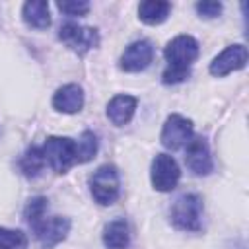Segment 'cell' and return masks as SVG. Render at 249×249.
I'll list each match as a JSON object with an SVG mask.
<instances>
[{
	"mask_svg": "<svg viewBox=\"0 0 249 249\" xmlns=\"http://www.w3.org/2000/svg\"><path fill=\"white\" fill-rule=\"evenodd\" d=\"M45 154H43V148L39 146H31L25 150V154L21 156V161H19V167L23 171L25 177L29 179H35L37 175H41V171L45 169Z\"/></svg>",
	"mask_w": 249,
	"mask_h": 249,
	"instance_id": "obj_17",
	"label": "cell"
},
{
	"mask_svg": "<svg viewBox=\"0 0 249 249\" xmlns=\"http://www.w3.org/2000/svg\"><path fill=\"white\" fill-rule=\"evenodd\" d=\"M163 56L169 62V68L189 70V66L198 56V43L191 35H177L175 39H171L167 43Z\"/></svg>",
	"mask_w": 249,
	"mask_h": 249,
	"instance_id": "obj_4",
	"label": "cell"
},
{
	"mask_svg": "<svg viewBox=\"0 0 249 249\" xmlns=\"http://www.w3.org/2000/svg\"><path fill=\"white\" fill-rule=\"evenodd\" d=\"M58 39L80 56L99 45L97 29L84 27V25H78V23H64L58 31Z\"/></svg>",
	"mask_w": 249,
	"mask_h": 249,
	"instance_id": "obj_5",
	"label": "cell"
},
{
	"mask_svg": "<svg viewBox=\"0 0 249 249\" xmlns=\"http://www.w3.org/2000/svg\"><path fill=\"white\" fill-rule=\"evenodd\" d=\"M169 12H171V4L161 2V0H146L138 6V18L148 25L163 23L167 19Z\"/></svg>",
	"mask_w": 249,
	"mask_h": 249,
	"instance_id": "obj_16",
	"label": "cell"
},
{
	"mask_svg": "<svg viewBox=\"0 0 249 249\" xmlns=\"http://www.w3.org/2000/svg\"><path fill=\"white\" fill-rule=\"evenodd\" d=\"M21 18L27 25L35 29H47L51 25V12H49V2L45 0H31L25 2L21 8Z\"/></svg>",
	"mask_w": 249,
	"mask_h": 249,
	"instance_id": "obj_14",
	"label": "cell"
},
{
	"mask_svg": "<svg viewBox=\"0 0 249 249\" xmlns=\"http://www.w3.org/2000/svg\"><path fill=\"white\" fill-rule=\"evenodd\" d=\"M43 154L53 171L66 173L76 163V142L68 136H49L43 144Z\"/></svg>",
	"mask_w": 249,
	"mask_h": 249,
	"instance_id": "obj_2",
	"label": "cell"
},
{
	"mask_svg": "<svg viewBox=\"0 0 249 249\" xmlns=\"http://www.w3.org/2000/svg\"><path fill=\"white\" fill-rule=\"evenodd\" d=\"M179 177H181V169H179L177 161L169 154H156V158L152 161V171H150L154 189L167 193V191L175 189V185L179 183Z\"/></svg>",
	"mask_w": 249,
	"mask_h": 249,
	"instance_id": "obj_6",
	"label": "cell"
},
{
	"mask_svg": "<svg viewBox=\"0 0 249 249\" xmlns=\"http://www.w3.org/2000/svg\"><path fill=\"white\" fill-rule=\"evenodd\" d=\"M171 224L183 231H198L202 228V200L195 193L181 195L171 206Z\"/></svg>",
	"mask_w": 249,
	"mask_h": 249,
	"instance_id": "obj_1",
	"label": "cell"
},
{
	"mask_svg": "<svg viewBox=\"0 0 249 249\" xmlns=\"http://www.w3.org/2000/svg\"><path fill=\"white\" fill-rule=\"evenodd\" d=\"M193 138V121L183 115H169L161 128V144L167 150H179Z\"/></svg>",
	"mask_w": 249,
	"mask_h": 249,
	"instance_id": "obj_7",
	"label": "cell"
},
{
	"mask_svg": "<svg viewBox=\"0 0 249 249\" xmlns=\"http://www.w3.org/2000/svg\"><path fill=\"white\" fill-rule=\"evenodd\" d=\"M56 6L66 16H86L89 12V2H86V0H78V2L76 0L74 2L66 0V2H58Z\"/></svg>",
	"mask_w": 249,
	"mask_h": 249,
	"instance_id": "obj_21",
	"label": "cell"
},
{
	"mask_svg": "<svg viewBox=\"0 0 249 249\" xmlns=\"http://www.w3.org/2000/svg\"><path fill=\"white\" fill-rule=\"evenodd\" d=\"M152 58H154V47H152V43L146 41V39H140V41L130 43L124 49V53H123V56L119 60V66L124 72H140V70H144V68L150 66Z\"/></svg>",
	"mask_w": 249,
	"mask_h": 249,
	"instance_id": "obj_9",
	"label": "cell"
},
{
	"mask_svg": "<svg viewBox=\"0 0 249 249\" xmlns=\"http://www.w3.org/2000/svg\"><path fill=\"white\" fill-rule=\"evenodd\" d=\"M189 74H191V70H181V68H169L167 66L161 80H163V84H179V82L187 80Z\"/></svg>",
	"mask_w": 249,
	"mask_h": 249,
	"instance_id": "obj_23",
	"label": "cell"
},
{
	"mask_svg": "<svg viewBox=\"0 0 249 249\" xmlns=\"http://www.w3.org/2000/svg\"><path fill=\"white\" fill-rule=\"evenodd\" d=\"M247 62V47L245 45H230L226 47L208 66L212 76H228L233 70H241Z\"/></svg>",
	"mask_w": 249,
	"mask_h": 249,
	"instance_id": "obj_8",
	"label": "cell"
},
{
	"mask_svg": "<svg viewBox=\"0 0 249 249\" xmlns=\"http://www.w3.org/2000/svg\"><path fill=\"white\" fill-rule=\"evenodd\" d=\"M195 10L198 12L200 18L212 19V18H218V16H220V12H222V4H220V2L206 0V2H198V4L195 6Z\"/></svg>",
	"mask_w": 249,
	"mask_h": 249,
	"instance_id": "obj_22",
	"label": "cell"
},
{
	"mask_svg": "<svg viewBox=\"0 0 249 249\" xmlns=\"http://www.w3.org/2000/svg\"><path fill=\"white\" fill-rule=\"evenodd\" d=\"M89 191L95 202L107 206L119 198V171L115 165L105 163L89 177Z\"/></svg>",
	"mask_w": 249,
	"mask_h": 249,
	"instance_id": "obj_3",
	"label": "cell"
},
{
	"mask_svg": "<svg viewBox=\"0 0 249 249\" xmlns=\"http://www.w3.org/2000/svg\"><path fill=\"white\" fill-rule=\"evenodd\" d=\"M185 161L195 175H208L212 171V158H210V148H208L206 138L193 136L187 142Z\"/></svg>",
	"mask_w": 249,
	"mask_h": 249,
	"instance_id": "obj_11",
	"label": "cell"
},
{
	"mask_svg": "<svg viewBox=\"0 0 249 249\" xmlns=\"http://www.w3.org/2000/svg\"><path fill=\"white\" fill-rule=\"evenodd\" d=\"M97 154V136L91 130H84L76 142V163H86Z\"/></svg>",
	"mask_w": 249,
	"mask_h": 249,
	"instance_id": "obj_18",
	"label": "cell"
},
{
	"mask_svg": "<svg viewBox=\"0 0 249 249\" xmlns=\"http://www.w3.org/2000/svg\"><path fill=\"white\" fill-rule=\"evenodd\" d=\"M70 231V220L62 218V216H53V218H45L35 230V237L39 239L43 249H53L54 245H58L62 239H66Z\"/></svg>",
	"mask_w": 249,
	"mask_h": 249,
	"instance_id": "obj_10",
	"label": "cell"
},
{
	"mask_svg": "<svg viewBox=\"0 0 249 249\" xmlns=\"http://www.w3.org/2000/svg\"><path fill=\"white\" fill-rule=\"evenodd\" d=\"M53 107L58 113L74 115L84 107V89L78 84H64L53 95Z\"/></svg>",
	"mask_w": 249,
	"mask_h": 249,
	"instance_id": "obj_12",
	"label": "cell"
},
{
	"mask_svg": "<svg viewBox=\"0 0 249 249\" xmlns=\"http://www.w3.org/2000/svg\"><path fill=\"white\" fill-rule=\"evenodd\" d=\"M0 249H27V235L21 230L0 226Z\"/></svg>",
	"mask_w": 249,
	"mask_h": 249,
	"instance_id": "obj_20",
	"label": "cell"
},
{
	"mask_svg": "<svg viewBox=\"0 0 249 249\" xmlns=\"http://www.w3.org/2000/svg\"><path fill=\"white\" fill-rule=\"evenodd\" d=\"M128 243H130L128 224L123 218L113 220L103 228V245L107 249H126Z\"/></svg>",
	"mask_w": 249,
	"mask_h": 249,
	"instance_id": "obj_15",
	"label": "cell"
},
{
	"mask_svg": "<svg viewBox=\"0 0 249 249\" xmlns=\"http://www.w3.org/2000/svg\"><path fill=\"white\" fill-rule=\"evenodd\" d=\"M45 212H47V198L45 196H35V198H31L27 202V206H25V220H27L31 230H35L45 220Z\"/></svg>",
	"mask_w": 249,
	"mask_h": 249,
	"instance_id": "obj_19",
	"label": "cell"
},
{
	"mask_svg": "<svg viewBox=\"0 0 249 249\" xmlns=\"http://www.w3.org/2000/svg\"><path fill=\"white\" fill-rule=\"evenodd\" d=\"M136 105H138V99L134 95H115L107 103V117L113 124L124 126L134 117Z\"/></svg>",
	"mask_w": 249,
	"mask_h": 249,
	"instance_id": "obj_13",
	"label": "cell"
}]
</instances>
